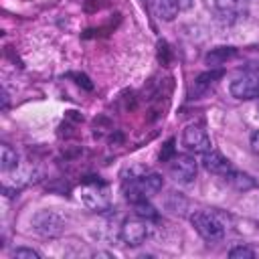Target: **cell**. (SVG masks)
<instances>
[{
	"label": "cell",
	"mask_w": 259,
	"mask_h": 259,
	"mask_svg": "<svg viewBox=\"0 0 259 259\" xmlns=\"http://www.w3.org/2000/svg\"><path fill=\"white\" fill-rule=\"evenodd\" d=\"M162 176L160 174H140V176H132L123 180V194L127 200H132L134 204L140 200H148L150 196H154L156 192L162 190Z\"/></svg>",
	"instance_id": "cell-1"
},
{
	"label": "cell",
	"mask_w": 259,
	"mask_h": 259,
	"mask_svg": "<svg viewBox=\"0 0 259 259\" xmlns=\"http://www.w3.org/2000/svg\"><path fill=\"white\" fill-rule=\"evenodd\" d=\"M190 223L194 227V231L204 239V241H221L225 237V223L221 219L219 212L214 210H196L190 214Z\"/></svg>",
	"instance_id": "cell-2"
},
{
	"label": "cell",
	"mask_w": 259,
	"mask_h": 259,
	"mask_svg": "<svg viewBox=\"0 0 259 259\" xmlns=\"http://www.w3.org/2000/svg\"><path fill=\"white\" fill-rule=\"evenodd\" d=\"M81 200L91 210H105L111 202L109 186L101 180H85L81 184Z\"/></svg>",
	"instance_id": "cell-3"
},
{
	"label": "cell",
	"mask_w": 259,
	"mask_h": 259,
	"mask_svg": "<svg viewBox=\"0 0 259 259\" xmlns=\"http://www.w3.org/2000/svg\"><path fill=\"white\" fill-rule=\"evenodd\" d=\"M168 172L176 182L188 184L196 178L198 166H196V160L192 154H174L168 164Z\"/></svg>",
	"instance_id": "cell-4"
},
{
	"label": "cell",
	"mask_w": 259,
	"mask_h": 259,
	"mask_svg": "<svg viewBox=\"0 0 259 259\" xmlns=\"http://www.w3.org/2000/svg\"><path fill=\"white\" fill-rule=\"evenodd\" d=\"M182 146L188 154H204L210 150V138L198 123H190L182 132Z\"/></svg>",
	"instance_id": "cell-5"
},
{
	"label": "cell",
	"mask_w": 259,
	"mask_h": 259,
	"mask_svg": "<svg viewBox=\"0 0 259 259\" xmlns=\"http://www.w3.org/2000/svg\"><path fill=\"white\" fill-rule=\"evenodd\" d=\"M214 10L221 22L235 24L247 16L249 4L247 0H214Z\"/></svg>",
	"instance_id": "cell-6"
},
{
	"label": "cell",
	"mask_w": 259,
	"mask_h": 259,
	"mask_svg": "<svg viewBox=\"0 0 259 259\" xmlns=\"http://www.w3.org/2000/svg\"><path fill=\"white\" fill-rule=\"evenodd\" d=\"M119 237H121V241H123L125 245H130V247L142 245V243L146 241V237H148V223H146V219L134 217V219L123 221V225H121V229H119Z\"/></svg>",
	"instance_id": "cell-7"
},
{
	"label": "cell",
	"mask_w": 259,
	"mask_h": 259,
	"mask_svg": "<svg viewBox=\"0 0 259 259\" xmlns=\"http://www.w3.org/2000/svg\"><path fill=\"white\" fill-rule=\"evenodd\" d=\"M231 95L237 99H259V75L245 73L231 81Z\"/></svg>",
	"instance_id": "cell-8"
},
{
	"label": "cell",
	"mask_w": 259,
	"mask_h": 259,
	"mask_svg": "<svg viewBox=\"0 0 259 259\" xmlns=\"http://www.w3.org/2000/svg\"><path fill=\"white\" fill-rule=\"evenodd\" d=\"M202 166L208 170V172H212V174H221V176H227L231 170H233V166H231V162L219 152V150H208V152H204L202 154Z\"/></svg>",
	"instance_id": "cell-9"
},
{
	"label": "cell",
	"mask_w": 259,
	"mask_h": 259,
	"mask_svg": "<svg viewBox=\"0 0 259 259\" xmlns=\"http://www.w3.org/2000/svg\"><path fill=\"white\" fill-rule=\"evenodd\" d=\"M150 10L154 12V16H158L160 20H174L178 14V4L174 0H148Z\"/></svg>",
	"instance_id": "cell-10"
},
{
	"label": "cell",
	"mask_w": 259,
	"mask_h": 259,
	"mask_svg": "<svg viewBox=\"0 0 259 259\" xmlns=\"http://www.w3.org/2000/svg\"><path fill=\"white\" fill-rule=\"evenodd\" d=\"M34 225H36V231H38V233L49 235V237H53V235L61 233V229H63V227H61L59 217H57V214H53V212H40V214H36Z\"/></svg>",
	"instance_id": "cell-11"
},
{
	"label": "cell",
	"mask_w": 259,
	"mask_h": 259,
	"mask_svg": "<svg viewBox=\"0 0 259 259\" xmlns=\"http://www.w3.org/2000/svg\"><path fill=\"white\" fill-rule=\"evenodd\" d=\"M0 166H2L4 172H8V170H12V168L18 166V156H16V152L8 144H2L0 146Z\"/></svg>",
	"instance_id": "cell-12"
},
{
	"label": "cell",
	"mask_w": 259,
	"mask_h": 259,
	"mask_svg": "<svg viewBox=\"0 0 259 259\" xmlns=\"http://www.w3.org/2000/svg\"><path fill=\"white\" fill-rule=\"evenodd\" d=\"M237 190H249V188H253L255 186V182H253V178L251 176H247V174H241V172H235V170H231L227 176H225Z\"/></svg>",
	"instance_id": "cell-13"
},
{
	"label": "cell",
	"mask_w": 259,
	"mask_h": 259,
	"mask_svg": "<svg viewBox=\"0 0 259 259\" xmlns=\"http://www.w3.org/2000/svg\"><path fill=\"white\" fill-rule=\"evenodd\" d=\"M229 257H231V259H253V257H255V251L241 245V247H233V249L229 251Z\"/></svg>",
	"instance_id": "cell-14"
},
{
	"label": "cell",
	"mask_w": 259,
	"mask_h": 259,
	"mask_svg": "<svg viewBox=\"0 0 259 259\" xmlns=\"http://www.w3.org/2000/svg\"><path fill=\"white\" fill-rule=\"evenodd\" d=\"M14 257L16 259H38L40 255L36 251H32V249H16L14 251Z\"/></svg>",
	"instance_id": "cell-15"
},
{
	"label": "cell",
	"mask_w": 259,
	"mask_h": 259,
	"mask_svg": "<svg viewBox=\"0 0 259 259\" xmlns=\"http://www.w3.org/2000/svg\"><path fill=\"white\" fill-rule=\"evenodd\" d=\"M251 150L259 156V132H253L251 134Z\"/></svg>",
	"instance_id": "cell-16"
},
{
	"label": "cell",
	"mask_w": 259,
	"mask_h": 259,
	"mask_svg": "<svg viewBox=\"0 0 259 259\" xmlns=\"http://www.w3.org/2000/svg\"><path fill=\"white\" fill-rule=\"evenodd\" d=\"M174 2L178 4V8H180V10H188V8L192 6V2H194V0H174Z\"/></svg>",
	"instance_id": "cell-17"
},
{
	"label": "cell",
	"mask_w": 259,
	"mask_h": 259,
	"mask_svg": "<svg viewBox=\"0 0 259 259\" xmlns=\"http://www.w3.org/2000/svg\"><path fill=\"white\" fill-rule=\"evenodd\" d=\"M257 113H259V105H257Z\"/></svg>",
	"instance_id": "cell-18"
}]
</instances>
